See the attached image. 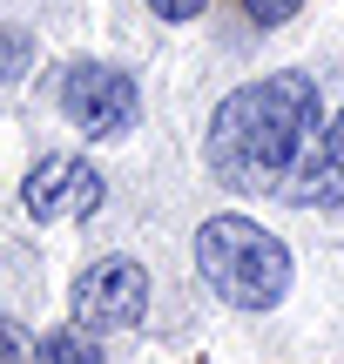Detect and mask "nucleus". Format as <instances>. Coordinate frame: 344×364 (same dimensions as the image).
Listing matches in <instances>:
<instances>
[{"instance_id":"7ed1b4c3","label":"nucleus","mask_w":344,"mask_h":364,"mask_svg":"<svg viewBox=\"0 0 344 364\" xmlns=\"http://www.w3.org/2000/svg\"><path fill=\"white\" fill-rule=\"evenodd\" d=\"M149 311V277L135 257H102L75 284V324L81 331H129Z\"/></svg>"},{"instance_id":"f257e3e1","label":"nucleus","mask_w":344,"mask_h":364,"mask_svg":"<svg viewBox=\"0 0 344 364\" xmlns=\"http://www.w3.org/2000/svg\"><path fill=\"white\" fill-rule=\"evenodd\" d=\"M311 129H318V81L291 68V75H264L230 95L210 115L203 156H210L216 182H230V189H277L304 162Z\"/></svg>"},{"instance_id":"f03ea898","label":"nucleus","mask_w":344,"mask_h":364,"mask_svg":"<svg viewBox=\"0 0 344 364\" xmlns=\"http://www.w3.org/2000/svg\"><path fill=\"white\" fill-rule=\"evenodd\" d=\"M196 270L237 311H270L291 290V250L250 216H210L196 230Z\"/></svg>"},{"instance_id":"6e6552de","label":"nucleus","mask_w":344,"mask_h":364,"mask_svg":"<svg viewBox=\"0 0 344 364\" xmlns=\"http://www.w3.org/2000/svg\"><path fill=\"white\" fill-rule=\"evenodd\" d=\"M27 61H34V41H27L21 27H0V81H21Z\"/></svg>"},{"instance_id":"9b49d317","label":"nucleus","mask_w":344,"mask_h":364,"mask_svg":"<svg viewBox=\"0 0 344 364\" xmlns=\"http://www.w3.org/2000/svg\"><path fill=\"white\" fill-rule=\"evenodd\" d=\"M14 358H21V344H14V331L0 324V364H14Z\"/></svg>"},{"instance_id":"20e7f679","label":"nucleus","mask_w":344,"mask_h":364,"mask_svg":"<svg viewBox=\"0 0 344 364\" xmlns=\"http://www.w3.org/2000/svg\"><path fill=\"white\" fill-rule=\"evenodd\" d=\"M61 108H68V122L88 129V135H122V129H135V81L122 75V68L81 61V68H68V81H61Z\"/></svg>"},{"instance_id":"423d86ee","label":"nucleus","mask_w":344,"mask_h":364,"mask_svg":"<svg viewBox=\"0 0 344 364\" xmlns=\"http://www.w3.org/2000/svg\"><path fill=\"white\" fill-rule=\"evenodd\" d=\"M297 203H324V209H344V115L324 129L318 149H304L297 162Z\"/></svg>"},{"instance_id":"1a4fd4ad","label":"nucleus","mask_w":344,"mask_h":364,"mask_svg":"<svg viewBox=\"0 0 344 364\" xmlns=\"http://www.w3.org/2000/svg\"><path fill=\"white\" fill-rule=\"evenodd\" d=\"M297 7H304V0H243V14H250L257 27H284V21H297Z\"/></svg>"},{"instance_id":"0eeeda50","label":"nucleus","mask_w":344,"mask_h":364,"mask_svg":"<svg viewBox=\"0 0 344 364\" xmlns=\"http://www.w3.org/2000/svg\"><path fill=\"white\" fill-rule=\"evenodd\" d=\"M41 364H102V344H88V331H54L41 338Z\"/></svg>"},{"instance_id":"9d476101","label":"nucleus","mask_w":344,"mask_h":364,"mask_svg":"<svg viewBox=\"0 0 344 364\" xmlns=\"http://www.w3.org/2000/svg\"><path fill=\"white\" fill-rule=\"evenodd\" d=\"M149 7H156L162 21H196V14H203V0H149Z\"/></svg>"},{"instance_id":"39448f33","label":"nucleus","mask_w":344,"mask_h":364,"mask_svg":"<svg viewBox=\"0 0 344 364\" xmlns=\"http://www.w3.org/2000/svg\"><path fill=\"white\" fill-rule=\"evenodd\" d=\"M27 216L54 223V216H95L102 209V176L88 169L81 156H41L27 169V189H21Z\"/></svg>"}]
</instances>
